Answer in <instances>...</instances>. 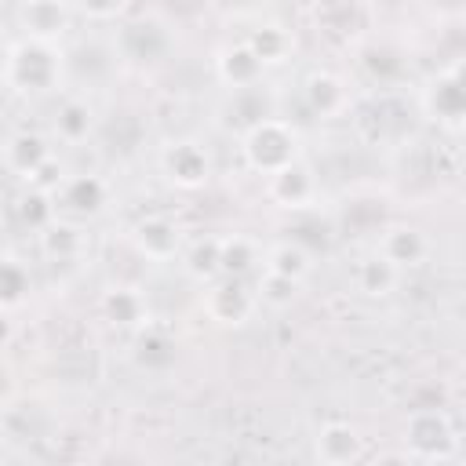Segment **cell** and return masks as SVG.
<instances>
[{
	"instance_id": "1",
	"label": "cell",
	"mask_w": 466,
	"mask_h": 466,
	"mask_svg": "<svg viewBox=\"0 0 466 466\" xmlns=\"http://www.w3.org/2000/svg\"><path fill=\"white\" fill-rule=\"evenodd\" d=\"M240 149H244L248 167H255L262 175H273V171L288 167L291 160H299V138H295V131L284 120H273V116H266L255 127H248Z\"/></svg>"
},
{
	"instance_id": "2",
	"label": "cell",
	"mask_w": 466,
	"mask_h": 466,
	"mask_svg": "<svg viewBox=\"0 0 466 466\" xmlns=\"http://www.w3.org/2000/svg\"><path fill=\"white\" fill-rule=\"evenodd\" d=\"M7 80H11V87H18L25 95L47 91L58 80V55L40 40H22V44L11 47Z\"/></svg>"
},
{
	"instance_id": "3",
	"label": "cell",
	"mask_w": 466,
	"mask_h": 466,
	"mask_svg": "<svg viewBox=\"0 0 466 466\" xmlns=\"http://www.w3.org/2000/svg\"><path fill=\"white\" fill-rule=\"evenodd\" d=\"M404 441L419 459H444L455 451V433L441 408H415L404 426Z\"/></svg>"
},
{
	"instance_id": "4",
	"label": "cell",
	"mask_w": 466,
	"mask_h": 466,
	"mask_svg": "<svg viewBox=\"0 0 466 466\" xmlns=\"http://www.w3.org/2000/svg\"><path fill=\"white\" fill-rule=\"evenodd\" d=\"M204 309H208L211 320H218L226 328H237V324H244L251 317L255 295L248 291L244 277H222L218 284H211V291L204 299Z\"/></svg>"
},
{
	"instance_id": "5",
	"label": "cell",
	"mask_w": 466,
	"mask_h": 466,
	"mask_svg": "<svg viewBox=\"0 0 466 466\" xmlns=\"http://www.w3.org/2000/svg\"><path fill=\"white\" fill-rule=\"evenodd\" d=\"M160 164H164V175L175 186H182V189H197L211 175V160H208V153L197 142H171L164 149V160Z\"/></svg>"
},
{
	"instance_id": "6",
	"label": "cell",
	"mask_w": 466,
	"mask_h": 466,
	"mask_svg": "<svg viewBox=\"0 0 466 466\" xmlns=\"http://www.w3.org/2000/svg\"><path fill=\"white\" fill-rule=\"evenodd\" d=\"M131 240H135V248H138L142 258L167 262V258H175V251H178V244H182V233H178V226H175L171 218H164V215H149V218L135 222Z\"/></svg>"
},
{
	"instance_id": "7",
	"label": "cell",
	"mask_w": 466,
	"mask_h": 466,
	"mask_svg": "<svg viewBox=\"0 0 466 466\" xmlns=\"http://www.w3.org/2000/svg\"><path fill=\"white\" fill-rule=\"evenodd\" d=\"M18 22H22V29H25V40L47 44V40H55V36L66 33L69 11H66L62 0H25V4L18 7Z\"/></svg>"
},
{
	"instance_id": "8",
	"label": "cell",
	"mask_w": 466,
	"mask_h": 466,
	"mask_svg": "<svg viewBox=\"0 0 466 466\" xmlns=\"http://www.w3.org/2000/svg\"><path fill=\"white\" fill-rule=\"evenodd\" d=\"M313 193H317V178L302 160H291L288 167L269 175V197L280 208H306L313 200Z\"/></svg>"
},
{
	"instance_id": "9",
	"label": "cell",
	"mask_w": 466,
	"mask_h": 466,
	"mask_svg": "<svg viewBox=\"0 0 466 466\" xmlns=\"http://www.w3.org/2000/svg\"><path fill=\"white\" fill-rule=\"evenodd\" d=\"M116 47L131 62H157L167 51V33L157 22H127L116 36Z\"/></svg>"
},
{
	"instance_id": "10",
	"label": "cell",
	"mask_w": 466,
	"mask_h": 466,
	"mask_svg": "<svg viewBox=\"0 0 466 466\" xmlns=\"http://www.w3.org/2000/svg\"><path fill=\"white\" fill-rule=\"evenodd\" d=\"M58 204L69 211V215H98L102 204H106V182L98 175H73L58 186Z\"/></svg>"
},
{
	"instance_id": "11",
	"label": "cell",
	"mask_w": 466,
	"mask_h": 466,
	"mask_svg": "<svg viewBox=\"0 0 466 466\" xmlns=\"http://www.w3.org/2000/svg\"><path fill=\"white\" fill-rule=\"evenodd\" d=\"M262 66H266V62L248 47V40H244V44H233V47H226V51L218 55V76H222V84H229L233 91L255 87L258 76H262Z\"/></svg>"
},
{
	"instance_id": "12",
	"label": "cell",
	"mask_w": 466,
	"mask_h": 466,
	"mask_svg": "<svg viewBox=\"0 0 466 466\" xmlns=\"http://www.w3.org/2000/svg\"><path fill=\"white\" fill-rule=\"evenodd\" d=\"M302 98L313 116H335L346 109V87L331 73H309L302 84Z\"/></svg>"
},
{
	"instance_id": "13",
	"label": "cell",
	"mask_w": 466,
	"mask_h": 466,
	"mask_svg": "<svg viewBox=\"0 0 466 466\" xmlns=\"http://www.w3.org/2000/svg\"><path fill=\"white\" fill-rule=\"evenodd\" d=\"M379 251L400 269V266H419L426 258V237L415 226H390L379 240Z\"/></svg>"
},
{
	"instance_id": "14",
	"label": "cell",
	"mask_w": 466,
	"mask_h": 466,
	"mask_svg": "<svg viewBox=\"0 0 466 466\" xmlns=\"http://www.w3.org/2000/svg\"><path fill=\"white\" fill-rule=\"evenodd\" d=\"M426 106L433 116L455 124V120H466V80L459 76H441L430 84L426 91Z\"/></svg>"
},
{
	"instance_id": "15",
	"label": "cell",
	"mask_w": 466,
	"mask_h": 466,
	"mask_svg": "<svg viewBox=\"0 0 466 466\" xmlns=\"http://www.w3.org/2000/svg\"><path fill=\"white\" fill-rule=\"evenodd\" d=\"M51 153H47V142L40 138V135H33V131H15L11 138H7V146H4V160H7V167L15 171V175H29V171H36L44 160H47Z\"/></svg>"
},
{
	"instance_id": "16",
	"label": "cell",
	"mask_w": 466,
	"mask_h": 466,
	"mask_svg": "<svg viewBox=\"0 0 466 466\" xmlns=\"http://www.w3.org/2000/svg\"><path fill=\"white\" fill-rule=\"evenodd\" d=\"M102 313L116 328H142L146 324V299L135 288H109L102 295Z\"/></svg>"
},
{
	"instance_id": "17",
	"label": "cell",
	"mask_w": 466,
	"mask_h": 466,
	"mask_svg": "<svg viewBox=\"0 0 466 466\" xmlns=\"http://www.w3.org/2000/svg\"><path fill=\"white\" fill-rule=\"evenodd\" d=\"M135 364L146 371H164L175 364V339L160 328H142L135 335Z\"/></svg>"
},
{
	"instance_id": "18",
	"label": "cell",
	"mask_w": 466,
	"mask_h": 466,
	"mask_svg": "<svg viewBox=\"0 0 466 466\" xmlns=\"http://www.w3.org/2000/svg\"><path fill=\"white\" fill-rule=\"evenodd\" d=\"M317 455L324 462H350L360 455V433L350 422H328L317 433Z\"/></svg>"
},
{
	"instance_id": "19",
	"label": "cell",
	"mask_w": 466,
	"mask_h": 466,
	"mask_svg": "<svg viewBox=\"0 0 466 466\" xmlns=\"http://www.w3.org/2000/svg\"><path fill=\"white\" fill-rule=\"evenodd\" d=\"M357 288L364 291V295H371V299H386L393 288H397V266L379 251V255H371V258H364L360 266H357Z\"/></svg>"
},
{
	"instance_id": "20",
	"label": "cell",
	"mask_w": 466,
	"mask_h": 466,
	"mask_svg": "<svg viewBox=\"0 0 466 466\" xmlns=\"http://www.w3.org/2000/svg\"><path fill=\"white\" fill-rule=\"evenodd\" d=\"M15 215H18V222H22L25 229L44 233V229L51 226V218H55L51 193H47V189H36V186H25L22 197L15 200Z\"/></svg>"
},
{
	"instance_id": "21",
	"label": "cell",
	"mask_w": 466,
	"mask_h": 466,
	"mask_svg": "<svg viewBox=\"0 0 466 466\" xmlns=\"http://www.w3.org/2000/svg\"><path fill=\"white\" fill-rule=\"evenodd\" d=\"M55 131H58L66 142H84V138L95 131V113H91V106L80 102V98H66V102L58 106Z\"/></svg>"
},
{
	"instance_id": "22",
	"label": "cell",
	"mask_w": 466,
	"mask_h": 466,
	"mask_svg": "<svg viewBox=\"0 0 466 466\" xmlns=\"http://www.w3.org/2000/svg\"><path fill=\"white\" fill-rule=\"evenodd\" d=\"M309 266H313V255L295 240H284L266 255V269L280 273V277H291V280H302L309 273Z\"/></svg>"
},
{
	"instance_id": "23",
	"label": "cell",
	"mask_w": 466,
	"mask_h": 466,
	"mask_svg": "<svg viewBox=\"0 0 466 466\" xmlns=\"http://www.w3.org/2000/svg\"><path fill=\"white\" fill-rule=\"evenodd\" d=\"M186 269L193 280H215L222 273V240L204 237L186 251Z\"/></svg>"
},
{
	"instance_id": "24",
	"label": "cell",
	"mask_w": 466,
	"mask_h": 466,
	"mask_svg": "<svg viewBox=\"0 0 466 466\" xmlns=\"http://www.w3.org/2000/svg\"><path fill=\"white\" fill-rule=\"evenodd\" d=\"M258 262V251L248 237H226L222 240V277H244Z\"/></svg>"
},
{
	"instance_id": "25",
	"label": "cell",
	"mask_w": 466,
	"mask_h": 466,
	"mask_svg": "<svg viewBox=\"0 0 466 466\" xmlns=\"http://www.w3.org/2000/svg\"><path fill=\"white\" fill-rule=\"evenodd\" d=\"M248 47L269 66V62H284L288 47H291V36L280 29V25H258L251 36H248Z\"/></svg>"
},
{
	"instance_id": "26",
	"label": "cell",
	"mask_w": 466,
	"mask_h": 466,
	"mask_svg": "<svg viewBox=\"0 0 466 466\" xmlns=\"http://www.w3.org/2000/svg\"><path fill=\"white\" fill-rule=\"evenodd\" d=\"M288 229H291V240L302 244L309 255H313V251H328V244H331V226L320 222L317 215H299Z\"/></svg>"
},
{
	"instance_id": "27",
	"label": "cell",
	"mask_w": 466,
	"mask_h": 466,
	"mask_svg": "<svg viewBox=\"0 0 466 466\" xmlns=\"http://www.w3.org/2000/svg\"><path fill=\"white\" fill-rule=\"evenodd\" d=\"M40 248H44V255H51V258H58V262H69L76 251H80V233L73 229V226H66V222H51L44 233H40Z\"/></svg>"
},
{
	"instance_id": "28",
	"label": "cell",
	"mask_w": 466,
	"mask_h": 466,
	"mask_svg": "<svg viewBox=\"0 0 466 466\" xmlns=\"http://www.w3.org/2000/svg\"><path fill=\"white\" fill-rule=\"evenodd\" d=\"M295 295H299V280H291V277H280V273H269V269H266V277L258 280V299H262L266 306H273V309L291 306Z\"/></svg>"
},
{
	"instance_id": "29",
	"label": "cell",
	"mask_w": 466,
	"mask_h": 466,
	"mask_svg": "<svg viewBox=\"0 0 466 466\" xmlns=\"http://www.w3.org/2000/svg\"><path fill=\"white\" fill-rule=\"evenodd\" d=\"M364 69L371 73V80L390 84L404 66H400V58H397L393 51H386V47H368V51H364Z\"/></svg>"
},
{
	"instance_id": "30",
	"label": "cell",
	"mask_w": 466,
	"mask_h": 466,
	"mask_svg": "<svg viewBox=\"0 0 466 466\" xmlns=\"http://www.w3.org/2000/svg\"><path fill=\"white\" fill-rule=\"evenodd\" d=\"M25 291H29V269L18 258H7L4 262V302L15 306Z\"/></svg>"
},
{
	"instance_id": "31",
	"label": "cell",
	"mask_w": 466,
	"mask_h": 466,
	"mask_svg": "<svg viewBox=\"0 0 466 466\" xmlns=\"http://www.w3.org/2000/svg\"><path fill=\"white\" fill-rule=\"evenodd\" d=\"M66 178H62V167H58V160H44L36 171H29L25 175V186H36V189H47V193H58V186H62Z\"/></svg>"
},
{
	"instance_id": "32",
	"label": "cell",
	"mask_w": 466,
	"mask_h": 466,
	"mask_svg": "<svg viewBox=\"0 0 466 466\" xmlns=\"http://www.w3.org/2000/svg\"><path fill=\"white\" fill-rule=\"evenodd\" d=\"M76 4H80V11L91 15V18H113V15L124 7V0H76Z\"/></svg>"
}]
</instances>
